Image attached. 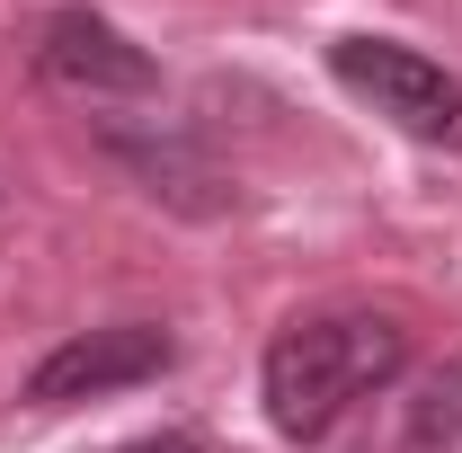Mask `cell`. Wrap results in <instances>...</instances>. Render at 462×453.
I'll list each match as a JSON object with an SVG mask.
<instances>
[{
    "label": "cell",
    "instance_id": "obj_1",
    "mask_svg": "<svg viewBox=\"0 0 462 453\" xmlns=\"http://www.w3.org/2000/svg\"><path fill=\"white\" fill-rule=\"evenodd\" d=\"M409 365V329L392 311H320L293 320L267 347V418L293 445H320L356 400H374L383 383H401Z\"/></svg>",
    "mask_w": 462,
    "mask_h": 453
},
{
    "label": "cell",
    "instance_id": "obj_2",
    "mask_svg": "<svg viewBox=\"0 0 462 453\" xmlns=\"http://www.w3.org/2000/svg\"><path fill=\"white\" fill-rule=\"evenodd\" d=\"M329 71H338L346 98H365L374 116H392L409 143H462V80L445 62H427L418 45L338 36V45H329Z\"/></svg>",
    "mask_w": 462,
    "mask_h": 453
},
{
    "label": "cell",
    "instance_id": "obj_3",
    "mask_svg": "<svg viewBox=\"0 0 462 453\" xmlns=\"http://www.w3.org/2000/svg\"><path fill=\"white\" fill-rule=\"evenodd\" d=\"M170 329L152 320H116V329H89V338H62L36 374H27V400L36 409H71V400H98V392H125V383H152L170 374Z\"/></svg>",
    "mask_w": 462,
    "mask_h": 453
},
{
    "label": "cell",
    "instance_id": "obj_4",
    "mask_svg": "<svg viewBox=\"0 0 462 453\" xmlns=\"http://www.w3.org/2000/svg\"><path fill=\"white\" fill-rule=\"evenodd\" d=\"M36 71H45L54 89H80V98H143V89H161L152 54L125 45L107 18H89V9L45 18V36H36Z\"/></svg>",
    "mask_w": 462,
    "mask_h": 453
},
{
    "label": "cell",
    "instance_id": "obj_5",
    "mask_svg": "<svg viewBox=\"0 0 462 453\" xmlns=\"http://www.w3.org/2000/svg\"><path fill=\"white\" fill-rule=\"evenodd\" d=\"M401 445L409 453H462V356H454V365H436V374L418 383Z\"/></svg>",
    "mask_w": 462,
    "mask_h": 453
},
{
    "label": "cell",
    "instance_id": "obj_6",
    "mask_svg": "<svg viewBox=\"0 0 462 453\" xmlns=\"http://www.w3.org/2000/svg\"><path fill=\"white\" fill-rule=\"evenodd\" d=\"M125 453H196L187 436H143V445H125Z\"/></svg>",
    "mask_w": 462,
    "mask_h": 453
}]
</instances>
